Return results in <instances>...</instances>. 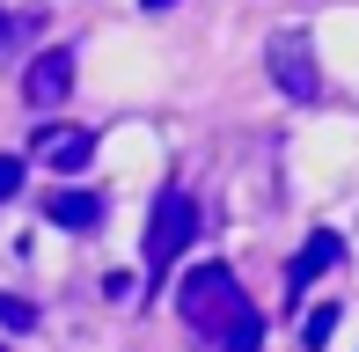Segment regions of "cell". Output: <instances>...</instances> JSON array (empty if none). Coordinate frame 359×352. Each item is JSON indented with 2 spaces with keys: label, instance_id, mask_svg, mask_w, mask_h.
Here are the masks:
<instances>
[{
  "label": "cell",
  "instance_id": "1",
  "mask_svg": "<svg viewBox=\"0 0 359 352\" xmlns=\"http://www.w3.org/2000/svg\"><path fill=\"white\" fill-rule=\"evenodd\" d=\"M176 316H184V330H191L205 352H227L235 338L264 330V316L250 309V294L235 286V271H227V264H198V271H184V286H176Z\"/></svg>",
  "mask_w": 359,
  "mask_h": 352
},
{
  "label": "cell",
  "instance_id": "2",
  "mask_svg": "<svg viewBox=\"0 0 359 352\" xmlns=\"http://www.w3.org/2000/svg\"><path fill=\"white\" fill-rule=\"evenodd\" d=\"M191 228H198V205L184 198V184H169L154 198V220H147V271H154V279H169V264L184 257Z\"/></svg>",
  "mask_w": 359,
  "mask_h": 352
},
{
  "label": "cell",
  "instance_id": "3",
  "mask_svg": "<svg viewBox=\"0 0 359 352\" xmlns=\"http://www.w3.org/2000/svg\"><path fill=\"white\" fill-rule=\"evenodd\" d=\"M271 81H279L293 103H316V95H323V74H316L308 37H293V29H279V37H271Z\"/></svg>",
  "mask_w": 359,
  "mask_h": 352
},
{
  "label": "cell",
  "instance_id": "4",
  "mask_svg": "<svg viewBox=\"0 0 359 352\" xmlns=\"http://www.w3.org/2000/svg\"><path fill=\"white\" fill-rule=\"evenodd\" d=\"M74 95V52H37L22 67V103L29 110H59Z\"/></svg>",
  "mask_w": 359,
  "mask_h": 352
},
{
  "label": "cell",
  "instance_id": "5",
  "mask_svg": "<svg viewBox=\"0 0 359 352\" xmlns=\"http://www.w3.org/2000/svg\"><path fill=\"white\" fill-rule=\"evenodd\" d=\"M330 264H345V235L316 228V235H308V243H301V257L286 264V294H293V309H301V294H308V286H316V279H323V271H330Z\"/></svg>",
  "mask_w": 359,
  "mask_h": 352
},
{
  "label": "cell",
  "instance_id": "6",
  "mask_svg": "<svg viewBox=\"0 0 359 352\" xmlns=\"http://www.w3.org/2000/svg\"><path fill=\"white\" fill-rule=\"evenodd\" d=\"M88 154H95V133H81V125H44L37 133V162L59 169V176L88 169Z\"/></svg>",
  "mask_w": 359,
  "mask_h": 352
},
{
  "label": "cell",
  "instance_id": "7",
  "mask_svg": "<svg viewBox=\"0 0 359 352\" xmlns=\"http://www.w3.org/2000/svg\"><path fill=\"white\" fill-rule=\"evenodd\" d=\"M44 220H59V228H95V220H103V198H95V191H67V184H59L52 198H44Z\"/></svg>",
  "mask_w": 359,
  "mask_h": 352
},
{
  "label": "cell",
  "instance_id": "8",
  "mask_svg": "<svg viewBox=\"0 0 359 352\" xmlns=\"http://www.w3.org/2000/svg\"><path fill=\"white\" fill-rule=\"evenodd\" d=\"M330 330H337V301H323V309L308 316V330H301V345H293V352H323V345H330Z\"/></svg>",
  "mask_w": 359,
  "mask_h": 352
},
{
  "label": "cell",
  "instance_id": "9",
  "mask_svg": "<svg viewBox=\"0 0 359 352\" xmlns=\"http://www.w3.org/2000/svg\"><path fill=\"white\" fill-rule=\"evenodd\" d=\"M0 323H8V330H29V323H37V309H29V301H8V294H0Z\"/></svg>",
  "mask_w": 359,
  "mask_h": 352
},
{
  "label": "cell",
  "instance_id": "10",
  "mask_svg": "<svg viewBox=\"0 0 359 352\" xmlns=\"http://www.w3.org/2000/svg\"><path fill=\"white\" fill-rule=\"evenodd\" d=\"M22 191V154H0V198H15Z\"/></svg>",
  "mask_w": 359,
  "mask_h": 352
},
{
  "label": "cell",
  "instance_id": "11",
  "mask_svg": "<svg viewBox=\"0 0 359 352\" xmlns=\"http://www.w3.org/2000/svg\"><path fill=\"white\" fill-rule=\"evenodd\" d=\"M29 29V15H0V37H22Z\"/></svg>",
  "mask_w": 359,
  "mask_h": 352
},
{
  "label": "cell",
  "instance_id": "12",
  "mask_svg": "<svg viewBox=\"0 0 359 352\" xmlns=\"http://www.w3.org/2000/svg\"><path fill=\"white\" fill-rule=\"evenodd\" d=\"M257 345H264V330H250V338H235L227 352H257Z\"/></svg>",
  "mask_w": 359,
  "mask_h": 352
},
{
  "label": "cell",
  "instance_id": "13",
  "mask_svg": "<svg viewBox=\"0 0 359 352\" xmlns=\"http://www.w3.org/2000/svg\"><path fill=\"white\" fill-rule=\"evenodd\" d=\"M147 8H176V0H147Z\"/></svg>",
  "mask_w": 359,
  "mask_h": 352
}]
</instances>
